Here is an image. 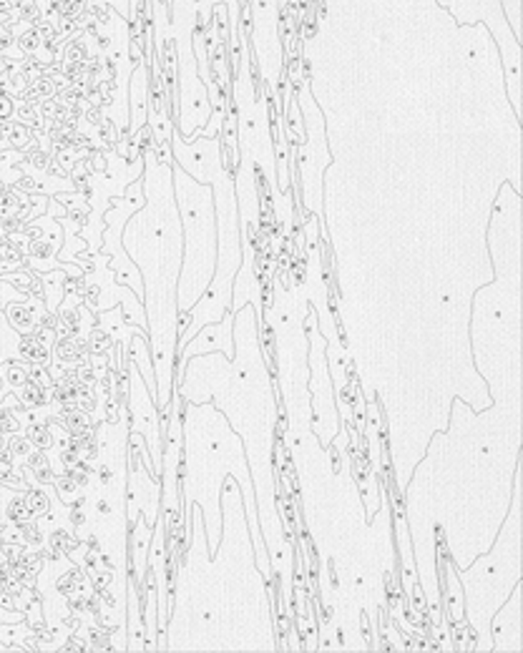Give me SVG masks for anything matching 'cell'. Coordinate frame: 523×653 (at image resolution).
<instances>
[{
    "instance_id": "obj_1",
    "label": "cell",
    "mask_w": 523,
    "mask_h": 653,
    "mask_svg": "<svg viewBox=\"0 0 523 653\" xmlns=\"http://www.w3.org/2000/svg\"><path fill=\"white\" fill-rule=\"evenodd\" d=\"M174 186L179 194V217H182V275L179 282V310L189 312L199 304L201 294L210 289L217 269V221H214V191L210 183H199L174 163Z\"/></svg>"
},
{
    "instance_id": "obj_2",
    "label": "cell",
    "mask_w": 523,
    "mask_h": 653,
    "mask_svg": "<svg viewBox=\"0 0 523 653\" xmlns=\"http://www.w3.org/2000/svg\"><path fill=\"white\" fill-rule=\"evenodd\" d=\"M232 327H234V314H229V317H224V320L214 322L211 327L199 330V332L182 347L184 355H182L179 365H176V372H184L186 365H189V359L194 355H201V352H224L227 357H232L234 355Z\"/></svg>"
},
{
    "instance_id": "obj_3",
    "label": "cell",
    "mask_w": 523,
    "mask_h": 653,
    "mask_svg": "<svg viewBox=\"0 0 523 653\" xmlns=\"http://www.w3.org/2000/svg\"><path fill=\"white\" fill-rule=\"evenodd\" d=\"M128 350H131V362L136 365L141 378L146 379V387H149V392H152L154 397H156V375H154L152 362H149V342H146L144 332H136L134 337H131Z\"/></svg>"
}]
</instances>
